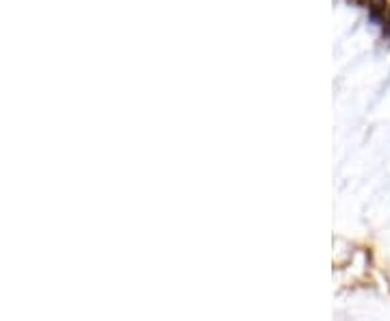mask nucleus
Wrapping results in <instances>:
<instances>
[{"label":"nucleus","mask_w":390,"mask_h":321,"mask_svg":"<svg viewBox=\"0 0 390 321\" xmlns=\"http://www.w3.org/2000/svg\"><path fill=\"white\" fill-rule=\"evenodd\" d=\"M384 31L386 35H390V7L386 9V16H384Z\"/></svg>","instance_id":"obj_2"},{"label":"nucleus","mask_w":390,"mask_h":321,"mask_svg":"<svg viewBox=\"0 0 390 321\" xmlns=\"http://www.w3.org/2000/svg\"><path fill=\"white\" fill-rule=\"evenodd\" d=\"M369 7H371V18L377 22L386 16V0H369Z\"/></svg>","instance_id":"obj_1"}]
</instances>
